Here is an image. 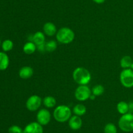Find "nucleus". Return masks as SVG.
<instances>
[{"mask_svg":"<svg viewBox=\"0 0 133 133\" xmlns=\"http://www.w3.org/2000/svg\"><path fill=\"white\" fill-rule=\"evenodd\" d=\"M73 112L75 115L78 116H84L87 113V108L82 104H77L73 108Z\"/></svg>","mask_w":133,"mask_h":133,"instance_id":"nucleus-18","label":"nucleus"},{"mask_svg":"<svg viewBox=\"0 0 133 133\" xmlns=\"http://www.w3.org/2000/svg\"><path fill=\"white\" fill-rule=\"evenodd\" d=\"M42 125L38 122H31L25 126L23 130V133H43Z\"/></svg>","mask_w":133,"mask_h":133,"instance_id":"nucleus-9","label":"nucleus"},{"mask_svg":"<svg viewBox=\"0 0 133 133\" xmlns=\"http://www.w3.org/2000/svg\"><path fill=\"white\" fill-rule=\"evenodd\" d=\"M53 117L58 122H66L71 117V110L68 106L59 105L54 110Z\"/></svg>","mask_w":133,"mask_h":133,"instance_id":"nucleus-2","label":"nucleus"},{"mask_svg":"<svg viewBox=\"0 0 133 133\" xmlns=\"http://www.w3.org/2000/svg\"><path fill=\"white\" fill-rule=\"evenodd\" d=\"M133 62L132 57L129 56H125L121 59L120 66L123 69H131Z\"/></svg>","mask_w":133,"mask_h":133,"instance_id":"nucleus-16","label":"nucleus"},{"mask_svg":"<svg viewBox=\"0 0 133 133\" xmlns=\"http://www.w3.org/2000/svg\"><path fill=\"white\" fill-rule=\"evenodd\" d=\"M42 102V100L40 96L33 95L29 96L27 100L25 103L26 108L31 112H35L40 108Z\"/></svg>","mask_w":133,"mask_h":133,"instance_id":"nucleus-7","label":"nucleus"},{"mask_svg":"<svg viewBox=\"0 0 133 133\" xmlns=\"http://www.w3.org/2000/svg\"><path fill=\"white\" fill-rule=\"evenodd\" d=\"M32 42H33L36 46L44 44L45 43V34L41 31H37L32 35Z\"/></svg>","mask_w":133,"mask_h":133,"instance_id":"nucleus-13","label":"nucleus"},{"mask_svg":"<svg viewBox=\"0 0 133 133\" xmlns=\"http://www.w3.org/2000/svg\"><path fill=\"white\" fill-rule=\"evenodd\" d=\"M129 104V112H133V101H131L128 103Z\"/></svg>","mask_w":133,"mask_h":133,"instance_id":"nucleus-26","label":"nucleus"},{"mask_svg":"<svg viewBox=\"0 0 133 133\" xmlns=\"http://www.w3.org/2000/svg\"><path fill=\"white\" fill-rule=\"evenodd\" d=\"M51 117V116L50 112L45 108L40 109L36 115L37 122L42 126L47 125L50 122Z\"/></svg>","mask_w":133,"mask_h":133,"instance_id":"nucleus-8","label":"nucleus"},{"mask_svg":"<svg viewBox=\"0 0 133 133\" xmlns=\"http://www.w3.org/2000/svg\"><path fill=\"white\" fill-rule=\"evenodd\" d=\"M57 48V43L55 40H51L45 43V49L48 52H53Z\"/></svg>","mask_w":133,"mask_h":133,"instance_id":"nucleus-20","label":"nucleus"},{"mask_svg":"<svg viewBox=\"0 0 133 133\" xmlns=\"http://www.w3.org/2000/svg\"><path fill=\"white\" fill-rule=\"evenodd\" d=\"M95 98H96V96L94 95H91L90 97V99H91V100H94V99H95Z\"/></svg>","mask_w":133,"mask_h":133,"instance_id":"nucleus-28","label":"nucleus"},{"mask_svg":"<svg viewBox=\"0 0 133 133\" xmlns=\"http://www.w3.org/2000/svg\"><path fill=\"white\" fill-rule=\"evenodd\" d=\"M36 48H37V50L39 52H41V53H44V52L46 51V49H45V43H44V44L36 46Z\"/></svg>","mask_w":133,"mask_h":133,"instance_id":"nucleus-25","label":"nucleus"},{"mask_svg":"<svg viewBox=\"0 0 133 133\" xmlns=\"http://www.w3.org/2000/svg\"><path fill=\"white\" fill-rule=\"evenodd\" d=\"M132 113H133V112H132Z\"/></svg>","mask_w":133,"mask_h":133,"instance_id":"nucleus-31","label":"nucleus"},{"mask_svg":"<svg viewBox=\"0 0 133 133\" xmlns=\"http://www.w3.org/2000/svg\"><path fill=\"white\" fill-rule=\"evenodd\" d=\"M44 33L48 37H52L57 34V27L52 22H46L43 27Z\"/></svg>","mask_w":133,"mask_h":133,"instance_id":"nucleus-11","label":"nucleus"},{"mask_svg":"<svg viewBox=\"0 0 133 133\" xmlns=\"http://www.w3.org/2000/svg\"><path fill=\"white\" fill-rule=\"evenodd\" d=\"M57 41L62 44H70L75 39V33L71 29L64 27L57 31L56 34Z\"/></svg>","mask_w":133,"mask_h":133,"instance_id":"nucleus-3","label":"nucleus"},{"mask_svg":"<svg viewBox=\"0 0 133 133\" xmlns=\"http://www.w3.org/2000/svg\"><path fill=\"white\" fill-rule=\"evenodd\" d=\"M119 127L122 131L129 132L133 130V113L129 112L122 115L118 121Z\"/></svg>","mask_w":133,"mask_h":133,"instance_id":"nucleus-4","label":"nucleus"},{"mask_svg":"<svg viewBox=\"0 0 133 133\" xmlns=\"http://www.w3.org/2000/svg\"><path fill=\"white\" fill-rule=\"evenodd\" d=\"M9 65V58L5 52H0V70H6Z\"/></svg>","mask_w":133,"mask_h":133,"instance_id":"nucleus-14","label":"nucleus"},{"mask_svg":"<svg viewBox=\"0 0 133 133\" xmlns=\"http://www.w3.org/2000/svg\"><path fill=\"white\" fill-rule=\"evenodd\" d=\"M73 78L77 83L81 85H87L91 80V74L88 69L84 67L76 68L73 72Z\"/></svg>","mask_w":133,"mask_h":133,"instance_id":"nucleus-1","label":"nucleus"},{"mask_svg":"<svg viewBox=\"0 0 133 133\" xmlns=\"http://www.w3.org/2000/svg\"><path fill=\"white\" fill-rule=\"evenodd\" d=\"M131 69H132V70H133V62H132V66H131Z\"/></svg>","mask_w":133,"mask_h":133,"instance_id":"nucleus-29","label":"nucleus"},{"mask_svg":"<svg viewBox=\"0 0 133 133\" xmlns=\"http://www.w3.org/2000/svg\"><path fill=\"white\" fill-rule=\"evenodd\" d=\"M0 44H1V40H0Z\"/></svg>","mask_w":133,"mask_h":133,"instance_id":"nucleus-30","label":"nucleus"},{"mask_svg":"<svg viewBox=\"0 0 133 133\" xmlns=\"http://www.w3.org/2000/svg\"><path fill=\"white\" fill-rule=\"evenodd\" d=\"M37 49L36 48V45L32 41H29L26 43L25 44L23 45V50L24 53L26 54H32V53H35L36 50Z\"/></svg>","mask_w":133,"mask_h":133,"instance_id":"nucleus-15","label":"nucleus"},{"mask_svg":"<svg viewBox=\"0 0 133 133\" xmlns=\"http://www.w3.org/2000/svg\"><path fill=\"white\" fill-rule=\"evenodd\" d=\"M105 91V88L102 85H96L93 87L92 90V95H95V96H100V95H103Z\"/></svg>","mask_w":133,"mask_h":133,"instance_id":"nucleus-21","label":"nucleus"},{"mask_svg":"<svg viewBox=\"0 0 133 133\" xmlns=\"http://www.w3.org/2000/svg\"><path fill=\"white\" fill-rule=\"evenodd\" d=\"M92 91L87 85H81L75 91V97L79 101H85L90 99Z\"/></svg>","mask_w":133,"mask_h":133,"instance_id":"nucleus-6","label":"nucleus"},{"mask_svg":"<svg viewBox=\"0 0 133 133\" xmlns=\"http://www.w3.org/2000/svg\"><path fill=\"white\" fill-rule=\"evenodd\" d=\"M13 46H14V44H13L12 41L9 39L5 40L2 43V49L5 52L10 51L13 48Z\"/></svg>","mask_w":133,"mask_h":133,"instance_id":"nucleus-22","label":"nucleus"},{"mask_svg":"<svg viewBox=\"0 0 133 133\" xmlns=\"http://www.w3.org/2000/svg\"><path fill=\"white\" fill-rule=\"evenodd\" d=\"M116 108L118 112L120 114L124 115L129 112V104L125 101H120L117 104Z\"/></svg>","mask_w":133,"mask_h":133,"instance_id":"nucleus-17","label":"nucleus"},{"mask_svg":"<svg viewBox=\"0 0 133 133\" xmlns=\"http://www.w3.org/2000/svg\"><path fill=\"white\" fill-rule=\"evenodd\" d=\"M68 124L70 129L74 130H79L81 128L83 125V120L81 118L80 116H78L75 115L70 117L68 120Z\"/></svg>","mask_w":133,"mask_h":133,"instance_id":"nucleus-10","label":"nucleus"},{"mask_svg":"<svg viewBox=\"0 0 133 133\" xmlns=\"http://www.w3.org/2000/svg\"><path fill=\"white\" fill-rule=\"evenodd\" d=\"M104 133H117V128L114 124L109 123L104 127Z\"/></svg>","mask_w":133,"mask_h":133,"instance_id":"nucleus-23","label":"nucleus"},{"mask_svg":"<svg viewBox=\"0 0 133 133\" xmlns=\"http://www.w3.org/2000/svg\"><path fill=\"white\" fill-rule=\"evenodd\" d=\"M33 69L29 66H23L19 70V76L22 79H29L33 75Z\"/></svg>","mask_w":133,"mask_h":133,"instance_id":"nucleus-12","label":"nucleus"},{"mask_svg":"<svg viewBox=\"0 0 133 133\" xmlns=\"http://www.w3.org/2000/svg\"><path fill=\"white\" fill-rule=\"evenodd\" d=\"M9 133H23V130L18 125H12L9 129Z\"/></svg>","mask_w":133,"mask_h":133,"instance_id":"nucleus-24","label":"nucleus"},{"mask_svg":"<svg viewBox=\"0 0 133 133\" xmlns=\"http://www.w3.org/2000/svg\"><path fill=\"white\" fill-rule=\"evenodd\" d=\"M93 1L97 4H102L105 2V0H93Z\"/></svg>","mask_w":133,"mask_h":133,"instance_id":"nucleus-27","label":"nucleus"},{"mask_svg":"<svg viewBox=\"0 0 133 133\" xmlns=\"http://www.w3.org/2000/svg\"><path fill=\"white\" fill-rule=\"evenodd\" d=\"M119 80L122 86L126 88L133 87V70L131 69H123L119 75Z\"/></svg>","mask_w":133,"mask_h":133,"instance_id":"nucleus-5","label":"nucleus"},{"mask_svg":"<svg viewBox=\"0 0 133 133\" xmlns=\"http://www.w3.org/2000/svg\"><path fill=\"white\" fill-rule=\"evenodd\" d=\"M44 105L48 108H51L55 106L57 104V100L55 98L52 96H47L43 99Z\"/></svg>","mask_w":133,"mask_h":133,"instance_id":"nucleus-19","label":"nucleus"}]
</instances>
